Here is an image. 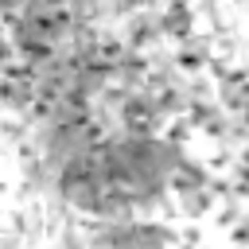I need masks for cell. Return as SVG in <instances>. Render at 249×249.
<instances>
[{
	"label": "cell",
	"mask_w": 249,
	"mask_h": 249,
	"mask_svg": "<svg viewBox=\"0 0 249 249\" xmlns=\"http://www.w3.org/2000/svg\"><path fill=\"white\" fill-rule=\"evenodd\" d=\"M19 4H23V0H0V16H12Z\"/></svg>",
	"instance_id": "obj_1"
}]
</instances>
